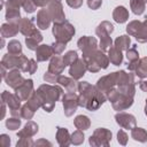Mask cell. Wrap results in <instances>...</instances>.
Returning <instances> with one entry per match:
<instances>
[{"label": "cell", "mask_w": 147, "mask_h": 147, "mask_svg": "<svg viewBox=\"0 0 147 147\" xmlns=\"http://www.w3.org/2000/svg\"><path fill=\"white\" fill-rule=\"evenodd\" d=\"M78 90L80 92L78 96L79 106L85 107L88 110H96L107 99V96L102 92H100L96 87L90 85L87 82L79 83Z\"/></svg>", "instance_id": "1"}, {"label": "cell", "mask_w": 147, "mask_h": 147, "mask_svg": "<svg viewBox=\"0 0 147 147\" xmlns=\"http://www.w3.org/2000/svg\"><path fill=\"white\" fill-rule=\"evenodd\" d=\"M62 88L59 86H51V85H41L33 95L39 101L40 106L45 109V111L51 113L54 108L55 102L60 99L62 94Z\"/></svg>", "instance_id": "2"}, {"label": "cell", "mask_w": 147, "mask_h": 147, "mask_svg": "<svg viewBox=\"0 0 147 147\" xmlns=\"http://www.w3.org/2000/svg\"><path fill=\"white\" fill-rule=\"evenodd\" d=\"M53 34H54L56 41H61V42L67 44L72 38V36L75 34V28L68 21H64L62 23H54Z\"/></svg>", "instance_id": "3"}, {"label": "cell", "mask_w": 147, "mask_h": 147, "mask_svg": "<svg viewBox=\"0 0 147 147\" xmlns=\"http://www.w3.org/2000/svg\"><path fill=\"white\" fill-rule=\"evenodd\" d=\"M115 85H116V72H113L108 76L100 78L96 83V88L107 96L114 90Z\"/></svg>", "instance_id": "4"}, {"label": "cell", "mask_w": 147, "mask_h": 147, "mask_svg": "<svg viewBox=\"0 0 147 147\" xmlns=\"http://www.w3.org/2000/svg\"><path fill=\"white\" fill-rule=\"evenodd\" d=\"M63 108H64V114L67 116H71L77 107L79 106V101H78V96L75 92H68L64 94L63 96Z\"/></svg>", "instance_id": "5"}, {"label": "cell", "mask_w": 147, "mask_h": 147, "mask_svg": "<svg viewBox=\"0 0 147 147\" xmlns=\"http://www.w3.org/2000/svg\"><path fill=\"white\" fill-rule=\"evenodd\" d=\"M111 139V132L108 131L107 129L100 127L98 130L94 131L93 136H91L90 138V144L91 145H105L108 146L109 140Z\"/></svg>", "instance_id": "6"}, {"label": "cell", "mask_w": 147, "mask_h": 147, "mask_svg": "<svg viewBox=\"0 0 147 147\" xmlns=\"http://www.w3.org/2000/svg\"><path fill=\"white\" fill-rule=\"evenodd\" d=\"M77 44L79 49L83 52V56L90 55L91 53L96 51V39L93 37H88V36L82 37Z\"/></svg>", "instance_id": "7"}, {"label": "cell", "mask_w": 147, "mask_h": 147, "mask_svg": "<svg viewBox=\"0 0 147 147\" xmlns=\"http://www.w3.org/2000/svg\"><path fill=\"white\" fill-rule=\"evenodd\" d=\"M48 14L51 18L54 21V23H62L64 22V13L62 10V5L60 1H53L48 5Z\"/></svg>", "instance_id": "8"}, {"label": "cell", "mask_w": 147, "mask_h": 147, "mask_svg": "<svg viewBox=\"0 0 147 147\" xmlns=\"http://www.w3.org/2000/svg\"><path fill=\"white\" fill-rule=\"evenodd\" d=\"M86 69H87V67H86V63H85L84 59L83 60L77 59L72 64H70L69 74L74 79H79L84 76Z\"/></svg>", "instance_id": "9"}, {"label": "cell", "mask_w": 147, "mask_h": 147, "mask_svg": "<svg viewBox=\"0 0 147 147\" xmlns=\"http://www.w3.org/2000/svg\"><path fill=\"white\" fill-rule=\"evenodd\" d=\"M115 118H116V122L124 129H133L136 126V118L130 114L118 113L115 115Z\"/></svg>", "instance_id": "10"}, {"label": "cell", "mask_w": 147, "mask_h": 147, "mask_svg": "<svg viewBox=\"0 0 147 147\" xmlns=\"http://www.w3.org/2000/svg\"><path fill=\"white\" fill-rule=\"evenodd\" d=\"M17 90V93L16 95L21 99V100H25L28 99V96L31 94V92L33 91V84H32V80L29 79V80H24V83L18 87L16 88Z\"/></svg>", "instance_id": "11"}, {"label": "cell", "mask_w": 147, "mask_h": 147, "mask_svg": "<svg viewBox=\"0 0 147 147\" xmlns=\"http://www.w3.org/2000/svg\"><path fill=\"white\" fill-rule=\"evenodd\" d=\"M41 40H42V36L40 34V32H39L38 30L34 29V30L31 32V34H29V36L26 37L25 42H26V45H28V47H29L30 49L34 51V49L38 48V44H39Z\"/></svg>", "instance_id": "12"}, {"label": "cell", "mask_w": 147, "mask_h": 147, "mask_svg": "<svg viewBox=\"0 0 147 147\" xmlns=\"http://www.w3.org/2000/svg\"><path fill=\"white\" fill-rule=\"evenodd\" d=\"M65 68V64L63 62V59L60 57V56H55L52 59L51 63H49V67H48V71L52 72V74H55V75H60L63 69Z\"/></svg>", "instance_id": "13"}, {"label": "cell", "mask_w": 147, "mask_h": 147, "mask_svg": "<svg viewBox=\"0 0 147 147\" xmlns=\"http://www.w3.org/2000/svg\"><path fill=\"white\" fill-rule=\"evenodd\" d=\"M52 18L48 14V10L47 9H40L39 13H38V16H37V24L40 29L42 30H46L48 26H49V23H51Z\"/></svg>", "instance_id": "14"}, {"label": "cell", "mask_w": 147, "mask_h": 147, "mask_svg": "<svg viewBox=\"0 0 147 147\" xmlns=\"http://www.w3.org/2000/svg\"><path fill=\"white\" fill-rule=\"evenodd\" d=\"M36 52H37V60L38 61H46L54 53L52 46H48V45L38 46V48L36 49Z\"/></svg>", "instance_id": "15"}, {"label": "cell", "mask_w": 147, "mask_h": 147, "mask_svg": "<svg viewBox=\"0 0 147 147\" xmlns=\"http://www.w3.org/2000/svg\"><path fill=\"white\" fill-rule=\"evenodd\" d=\"M113 31H114L113 24L109 23V22H107V21H103L102 23H100L99 26H98L96 30H95V32H96V34L100 37V39H101V38L109 37V34H110Z\"/></svg>", "instance_id": "16"}, {"label": "cell", "mask_w": 147, "mask_h": 147, "mask_svg": "<svg viewBox=\"0 0 147 147\" xmlns=\"http://www.w3.org/2000/svg\"><path fill=\"white\" fill-rule=\"evenodd\" d=\"M113 17L117 23H124L129 18V11L125 7L118 6L115 8V10L113 13Z\"/></svg>", "instance_id": "17"}, {"label": "cell", "mask_w": 147, "mask_h": 147, "mask_svg": "<svg viewBox=\"0 0 147 147\" xmlns=\"http://www.w3.org/2000/svg\"><path fill=\"white\" fill-rule=\"evenodd\" d=\"M108 59L109 61L114 64V65H119L123 61V55H122V51L116 48L115 46L114 47H110L109 48V55H108Z\"/></svg>", "instance_id": "18"}, {"label": "cell", "mask_w": 147, "mask_h": 147, "mask_svg": "<svg viewBox=\"0 0 147 147\" xmlns=\"http://www.w3.org/2000/svg\"><path fill=\"white\" fill-rule=\"evenodd\" d=\"M24 83V79L20 75L18 71H11L9 74V78L7 79V84L10 85L13 88H18Z\"/></svg>", "instance_id": "19"}, {"label": "cell", "mask_w": 147, "mask_h": 147, "mask_svg": "<svg viewBox=\"0 0 147 147\" xmlns=\"http://www.w3.org/2000/svg\"><path fill=\"white\" fill-rule=\"evenodd\" d=\"M57 83L63 85L68 92H76V88H78V85L76 84V82L74 79H71V78H68V77L60 76Z\"/></svg>", "instance_id": "20"}, {"label": "cell", "mask_w": 147, "mask_h": 147, "mask_svg": "<svg viewBox=\"0 0 147 147\" xmlns=\"http://www.w3.org/2000/svg\"><path fill=\"white\" fill-rule=\"evenodd\" d=\"M57 141L61 146H68L70 144V137H69V132L68 130L63 129V127H57Z\"/></svg>", "instance_id": "21"}, {"label": "cell", "mask_w": 147, "mask_h": 147, "mask_svg": "<svg viewBox=\"0 0 147 147\" xmlns=\"http://www.w3.org/2000/svg\"><path fill=\"white\" fill-rule=\"evenodd\" d=\"M134 71H136V75L140 78L147 77V57H144L138 61V64H137Z\"/></svg>", "instance_id": "22"}, {"label": "cell", "mask_w": 147, "mask_h": 147, "mask_svg": "<svg viewBox=\"0 0 147 147\" xmlns=\"http://www.w3.org/2000/svg\"><path fill=\"white\" fill-rule=\"evenodd\" d=\"M20 30L23 34L25 36H29L31 34V32L34 30V26H33V23L31 20H28V18H23L21 22H20Z\"/></svg>", "instance_id": "23"}, {"label": "cell", "mask_w": 147, "mask_h": 147, "mask_svg": "<svg viewBox=\"0 0 147 147\" xmlns=\"http://www.w3.org/2000/svg\"><path fill=\"white\" fill-rule=\"evenodd\" d=\"M36 132H38V125H37L36 123H33V122H29V123L25 125L24 130H23L22 132H20V136H21V137H25V138H30V137H32Z\"/></svg>", "instance_id": "24"}, {"label": "cell", "mask_w": 147, "mask_h": 147, "mask_svg": "<svg viewBox=\"0 0 147 147\" xmlns=\"http://www.w3.org/2000/svg\"><path fill=\"white\" fill-rule=\"evenodd\" d=\"M130 42H131L130 37H127V36H119L115 40V47L121 49V51H125V49H129Z\"/></svg>", "instance_id": "25"}, {"label": "cell", "mask_w": 147, "mask_h": 147, "mask_svg": "<svg viewBox=\"0 0 147 147\" xmlns=\"http://www.w3.org/2000/svg\"><path fill=\"white\" fill-rule=\"evenodd\" d=\"M90 124H91V122H90L87 116L79 115V116H77L75 118V125L79 130H87L90 127Z\"/></svg>", "instance_id": "26"}, {"label": "cell", "mask_w": 147, "mask_h": 147, "mask_svg": "<svg viewBox=\"0 0 147 147\" xmlns=\"http://www.w3.org/2000/svg\"><path fill=\"white\" fill-rule=\"evenodd\" d=\"M131 136L134 140H138L140 142H145L147 140V132L141 127H133L131 131Z\"/></svg>", "instance_id": "27"}, {"label": "cell", "mask_w": 147, "mask_h": 147, "mask_svg": "<svg viewBox=\"0 0 147 147\" xmlns=\"http://www.w3.org/2000/svg\"><path fill=\"white\" fill-rule=\"evenodd\" d=\"M145 1L144 0H131L130 1V6H131V9L132 11L136 14V15H141L145 10Z\"/></svg>", "instance_id": "28"}, {"label": "cell", "mask_w": 147, "mask_h": 147, "mask_svg": "<svg viewBox=\"0 0 147 147\" xmlns=\"http://www.w3.org/2000/svg\"><path fill=\"white\" fill-rule=\"evenodd\" d=\"M136 39L139 42H146L147 41V20L141 22L140 29H139L138 33L136 34Z\"/></svg>", "instance_id": "29"}, {"label": "cell", "mask_w": 147, "mask_h": 147, "mask_svg": "<svg viewBox=\"0 0 147 147\" xmlns=\"http://www.w3.org/2000/svg\"><path fill=\"white\" fill-rule=\"evenodd\" d=\"M140 25H141V22L140 21H132L129 23V25L126 26V31L130 36H134L138 33L139 29H140Z\"/></svg>", "instance_id": "30"}, {"label": "cell", "mask_w": 147, "mask_h": 147, "mask_svg": "<svg viewBox=\"0 0 147 147\" xmlns=\"http://www.w3.org/2000/svg\"><path fill=\"white\" fill-rule=\"evenodd\" d=\"M126 57L129 60V62H136L139 60V53L136 49V46L126 49Z\"/></svg>", "instance_id": "31"}, {"label": "cell", "mask_w": 147, "mask_h": 147, "mask_svg": "<svg viewBox=\"0 0 147 147\" xmlns=\"http://www.w3.org/2000/svg\"><path fill=\"white\" fill-rule=\"evenodd\" d=\"M62 59H63L64 64L68 65V64H72V63L78 59V56H77V53H76L75 51H70V52H68Z\"/></svg>", "instance_id": "32"}, {"label": "cell", "mask_w": 147, "mask_h": 147, "mask_svg": "<svg viewBox=\"0 0 147 147\" xmlns=\"http://www.w3.org/2000/svg\"><path fill=\"white\" fill-rule=\"evenodd\" d=\"M83 140H84V134H83V132L80 130H77V131H75L72 133V136H71V142L72 144L79 145V144L83 142Z\"/></svg>", "instance_id": "33"}, {"label": "cell", "mask_w": 147, "mask_h": 147, "mask_svg": "<svg viewBox=\"0 0 147 147\" xmlns=\"http://www.w3.org/2000/svg\"><path fill=\"white\" fill-rule=\"evenodd\" d=\"M8 49H9V52H10L11 54H18V53H21L22 47H21V44H20L18 41L13 40V41L9 42V45H8Z\"/></svg>", "instance_id": "34"}, {"label": "cell", "mask_w": 147, "mask_h": 147, "mask_svg": "<svg viewBox=\"0 0 147 147\" xmlns=\"http://www.w3.org/2000/svg\"><path fill=\"white\" fill-rule=\"evenodd\" d=\"M52 48H53V52L55 54H61L63 52V49L65 48V42H61V41H56L52 45Z\"/></svg>", "instance_id": "35"}, {"label": "cell", "mask_w": 147, "mask_h": 147, "mask_svg": "<svg viewBox=\"0 0 147 147\" xmlns=\"http://www.w3.org/2000/svg\"><path fill=\"white\" fill-rule=\"evenodd\" d=\"M23 6H24V9L26 13H33L36 9V5H34L33 0H25Z\"/></svg>", "instance_id": "36"}, {"label": "cell", "mask_w": 147, "mask_h": 147, "mask_svg": "<svg viewBox=\"0 0 147 147\" xmlns=\"http://www.w3.org/2000/svg\"><path fill=\"white\" fill-rule=\"evenodd\" d=\"M21 124V121L20 119H16V118H11L7 122V126L10 129V130H16Z\"/></svg>", "instance_id": "37"}, {"label": "cell", "mask_w": 147, "mask_h": 147, "mask_svg": "<svg viewBox=\"0 0 147 147\" xmlns=\"http://www.w3.org/2000/svg\"><path fill=\"white\" fill-rule=\"evenodd\" d=\"M117 138H118V142L119 144L125 145L126 144V140H127V134L123 130H119L118 133H117Z\"/></svg>", "instance_id": "38"}, {"label": "cell", "mask_w": 147, "mask_h": 147, "mask_svg": "<svg viewBox=\"0 0 147 147\" xmlns=\"http://www.w3.org/2000/svg\"><path fill=\"white\" fill-rule=\"evenodd\" d=\"M102 3V0H87V5L92 9H98Z\"/></svg>", "instance_id": "39"}, {"label": "cell", "mask_w": 147, "mask_h": 147, "mask_svg": "<svg viewBox=\"0 0 147 147\" xmlns=\"http://www.w3.org/2000/svg\"><path fill=\"white\" fill-rule=\"evenodd\" d=\"M53 1H60V0H33L34 5L36 6H39V7H45V6L49 5Z\"/></svg>", "instance_id": "40"}, {"label": "cell", "mask_w": 147, "mask_h": 147, "mask_svg": "<svg viewBox=\"0 0 147 147\" xmlns=\"http://www.w3.org/2000/svg\"><path fill=\"white\" fill-rule=\"evenodd\" d=\"M67 3L72 8H79L83 5V0H67Z\"/></svg>", "instance_id": "41"}, {"label": "cell", "mask_w": 147, "mask_h": 147, "mask_svg": "<svg viewBox=\"0 0 147 147\" xmlns=\"http://www.w3.org/2000/svg\"><path fill=\"white\" fill-rule=\"evenodd\" d=\"M36 70H37V63H36V61H34V60H30V62H29V68H28V72L33 74Z\"/></svg>", "instance_id": "42"}, {"label": "cell", "mask_w": 147, "mask_h": 147, "mask_svg": "<svg viewBox=\"0 0 147 147\" xmlns=\"http://www.w3.org/2000/svg\"><path fill=\"white\" fill-rule=\"evenodd\" d=\"M140 88H141L142 91L147 92V82H145V80L140 82Z\"/></svg>", "instance_id": "43"}, {"label": "cell", "mask_w": 147, "mask_h": 147, "mask_svg": "<svg viewBox=\"0 0 147 147\" xmlns=\"http://www.w3.org/2000/svg\"><path fill=\"white\" fill-rule=\"evenodd\" d=\"M144 1H145V2H147V0H144Z\"/></svg>", "instance_id": "44"}]
</instances>
